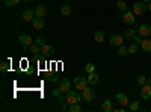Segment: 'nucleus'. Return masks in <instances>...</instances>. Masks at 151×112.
Masks as SVG:
<instances>
[{
  "instance_id": "nucleus-10",
  "label": "nucleus",
  "mask_w": 151,
  "mask_h": 112,
  "mask_svg": "<svg viewBox=\"0 0 151 112\" xmlns=\"http://www.w3.org/2000/svg\"><path fill=\"white\" fill-rule=\"evenodd\" d=\"M59 88H60V91L62 92H68L70 90H71V82L68 80V79H60V82H59Z\"/></svg>"
},
{
  "instance_id": "nucleus-5",
  "label": "nucleus",
  "mask_w": 151,
  "mask_h": 112,
  "mask_svg": "<svg viewBox=\"0 0 151 112\" xmlns=\"http://www.w3.org/2000/svg\"><path fill=\"white\" fill-rule=\"evenodd\" d=\"M109 43H110L112 47H119V46H122V44H124V35H119V33L112 35Z\"/></svg>"
},
{
  "instance_id": "nucleus-33",
  "label": "nucleus",
  "mask_w": 151,
  "mask_h": 112,
  "mask_svg": "<svg viewBox=\"0 0 151 112\" xmlns=\"http://www.w3.org/2000/svg\"><path fill=\"white\" fill-rule=\"evenodd\" d=\"M8 68H9L8 62H2V64H0V70H2V71H8Z\"/></svg>"
},
{
  "instance_id": "nucleus-1",
  "label": "nucleus",
  "mask_w": 151,
  "mask_h": 112,
  "mask_svg": "<svg viewBox=\"0 0 151 112\" xmlns=\"http://www.w3.org/2000/svg\"><path fill=\"white\" fill-rule=\"evenodd\" d=\"M82 98H83L85 102H88V103L94 102V98H95V91H94V88H92V85H91V86H86V88L82 91Z\"/></svg>"
},
{
  "instance_id": "nucleus-16",
  "label": "nucleus",
  "mask_w": 151,
  "mask_h": 112,
  "mask_svg": "<svg viewBox=\"0 0 151 112\" xmlns=\"http://www.w3.org/2000/svg\"><path fill=\"white\" fill-rule=\"evenodd\" d=\"M88 83L89 85H97L98 83V74L94 71V73H89V76H88Z\"/></svg>"
},
{
  "instance_id": "nucleus-9",
  "label": "nucleus",
  "mask_w": 151,
  "mask_h": 112,
  "mask_svg": "<svg viewBox=\"0 0 151 112\" xmlns=\"http://www.w3.org/2000/svg\"><path fill=\"white\" fill-rule=\"evenodd\" d=\"M18 40H20V43L24 46V48H27V47L32 44V41H33V40L30 38V35H27V33H21Z\"/></svg>"
},
{
  "instance_id": "nucleus-22",
  "label": "nucleus",
  "mask_w": 151,
  "mask_h": 112,
  "mask_svg": "<svg viewBox=\"0 0 151 112\" xmlns=\"http://www.w3.org/2000/svg\"><path fill=\"white\" fill-rule=\"evenodd\" d=\"M29 50H30V53H33V55L41 53V46H38V44L35 43V44H32V46L29 47Z\"/></svg>"
},
{
  "instance_id": "nucleus-3",
  "label": "nucleus",
  "mask_w": 151,
  "mask_h": 112,
  "mask_svg": "<svg viewBox=\"0 0 151 112\" xmlns=\"http://www.w3.org/2000/svg\"><path fill=\"white\" fill-rule=\"evenodd\" d=\"M122 23L124 24H127V26H133L134 24V20H136V17H134V12L133 11H125L124 14H122Z\"/></svg>"
},
{
  "instance_id": "nucleus-23",
  "label": "nucleus",
  "mask_w": 151,
  "mask_h": 112,
  "mask_svg": "<svg viewBox=\"0 0 151 112\" xmlns=\"http://www.w3.org/2000/svg\"><path fill=\"white\" fill-rule=\"evenodd\" d=\"M68 111L70 112H82V106L79 103H73V105H70V109Z\"/></svg>"
},
{
  "instance_id": "nucleus-12",
  "label": "nucleus",
  "mask_w": 151,
  "mask_h": 112,
  "mask_svg": "<svg viewBox=\"0 0 151 112\" xmlns=\"http://www.w3.org/2000/svg\"><path fill=\"white\" fill-rule=\"evenodd\" d=\"M35 15L36 17H45V14H47V8H45V5H38V6H35Z\"/></svg>"
},
{
  "instance_id": "nucleus-14",
  "label": "nucleus",
  "mask_w": 151,
  "mask_h": 112,
  "mask_svg": "<svg viewBox=\"0 0 151 112\" xmlns=\"http://www.w3.org/2000/svg\"><path fill=\"white\" fill-rule=\"evenodd\" d=\"M33 15H35V11L33 9H26V11L23 12V20L24 21H32L35 18Z\"/></svg>"
},
{
  "instance_id": "nucleus-18",
  "label": "nucleus",
  "mask_w": 151,
  "mask_h": 112,
  "mask_svg": "<svg viewBox=\"0 0 151 112\" xmlns=\"http://www.w3.org/2000/svg\"><path fill=\"white\" fill-rule=\"evenodd\" d=\"M94 40H95V43H103L104 41V30H97L94 35Z\"/></svg>"
},
{
  "instance_id": "nucleus-15",
  "label": "nucleus",
  "mask_w": 151,
  "mask_h": 112,
  "mask_svg": "<svg viewBox=\"0 0 151 112\" xmlns=\"http://www.w3.org/2000/svg\"><path fill=\"white\" fill-rule=\"evenodd\" d=\"M116 102H118L121 106H125V105L129 103V98H127V95L122 94V92H116Z\"/></svg>"
},
{
  "instance_id": "nucleus-8",
  "label": "nucleus",
  "mask_w": 151,
  "mask_h": 112,
  "mask_svg": "<svg viewBox=\"0 0 151 112\" xmlns=\"http://www.w3.org/2000/svg\"><path fill=\"white\" fill-rule=\"evenodd\" d=\"M32 26H33V29H36V30L44 29V20H42V17H36V15H35V18L32 20Z\"/></svg>"
},
{
  "instance_id": "nucleus-13",
  "label": "nucleus",
  "mask_w": 151,
  "mask_h": 112,
  "mask_svg": "<svg viewBox=\"0 0 151 112\" xmlns=\"http://www.w3.org/2000/svg\"><path fill=\"white\" fill-rule=\"evenodd\" d=\"M41 53L45 55V56L53 55L55 53V47L53 46H48V44H44V46H41Z\"/></svg>"
},
{
  "instance_id": "nucleus-4",
  "label": "nucleus",
  "mask_w": 151,
  "mask_h": 112,
  "mask_svg": "<svg viewBox=\"0 0 151 112\" xmlns=\"http://www.w3.org/2000/svg\"><path fill=\"white\" fill-rule=\"evenodd\" d=\"M148 9V6L145 5V2H136L134 5H133V12H134V15H142L144 12Z\"/></svg>"
},
{
  "instance_id": "nucleus-25",
  "label": "nucleus",
  "mask_w": 151,
  "mask_h": 112,
  "mask_svg": "<svg viewBox=\"0 0 151 112\" xmlns=\"http://www.w3.org/2000/svg\"><path fill=\"white\" fill-rule=\"evenodd\" d=\"M60 12H62V15H70V14H71V8H70V5H62Z\"/></svg>"
},
{
  "instance_id": "nucleus-2",
  "label": "nucleus",
  "mask_w": 151,
  "mask_h": 112,
  "mask_svg": "<svg viewBox=\"0 0 151 112\" xmlns=\"http://www.w3.org/2000/svg\"><path fill=\"white\" fill-rule=\"evenodd\" d=\"M82 100V95L79 94V91L76 90H70L67 92V103L68 105H73V103H79Z\"/></svg>"
},
{
  "instance_id": "nucleus-17",
  "label": "nucleus",
  "mask_w": 151,
  "mask_h": 112,
  "mask_svg": "<svg viewBox=\"0 0 151 112\" xmlns=\"http://www.w3.org/2000/svg\"><path fill=\"white\" fill-rule=\"evenodd\" d=\"M141 47H142V50H144V52H147V53H151V40H150V38H147V40H142V44H141Z\"/></svg>"
},
{
  "instance_id": "nucleus-20",
  "label": "nucleus",
  "mask_w": 151,
  "mask_h": 112,
  "mask_svg": "<svg viewBox=\"0 0 151 112\" xmlns=\"http://www.w3.org/2000/svg\"><path fill=\"white\" fill-rule=\"evenodd\" d=\"M101 109H103L104 112H110V111H113V108H112V102H110V100H106V102H103V106H101Z\"/></svg>"
},
{
  "instance_id": "nucleus-37",
  "label": "nucleus",
  "mask_w": 151,
  "mask_h": 112,
  "mask_svg": "<svg viewBox=\"0 0 151 112\" xmlns=\"http://www.w3.org/2000/svg\"><path fill=\"white\" fill-rule=\"evenodd\" d=\"M147 6H148V11H151V0L148 2V5H147Z\"/></svg>"
},
{
  "instance_id": "nucleus-35",
  "label": "nucleus",
  "mask_w": 151,
  "mask_h": 112,
  "mask_svg": "<svg viewBox=\"0 0 151 112\" xmlns=\"http://www.w3.org/2000/svg\"><path fill=\"white\" fill-rule=\"evenodd\" d=\"M52 94H53V97H59V95L62 94V91H60V88H59V90H55Z\"/></svg>"
},
{
  "instance_id": "nucleus-32",
  "label": "nucleus",
  "mask_w": 151,
  "mask_h": 112,
  "mask_svg": "<svg viewBox=\"0 0 151 112\" xmlns=\"http://www.w3.org/2000/svg\"><path fill=\"white\" fill-rule=\"evenodd\" d=\"M133 41H134V43H137V44L141 46V44H142V36H141V35H134V38H133Z\"/></svg>"
},
{
  "instance_id": "nucleus-19",
  "label": "nucleus",
  "mask_w": 151,
  "mask_h": 112,
  "mask_svg": "<svg viewBox=\"0 0 151 112\" xmlns=\"http://www.w3.org/2000/svg\"><path fill=\"white\" fill-rule=\"evenodd\" d=\"M118 55H119L121 58L127 56V55H129V47H125L124 44H122V46H119V47H118Z\"/></svg>"
},
{
  "instance_id": "nucleus-34",
  "label": "nucleus",
  "mask_w": 151,
  "mask_h": 112,
  "mask_svg": "<svg viewBox=\"0 0 151 112\" xmlns=\"http://www.w3.org/2000/svg\"><path fill=\"white\" fill-rule=\"evenodd\" d=\"M47 80H48V82H56V80H58V77L55 76V74H48V77H47Z\"/></svg>"
},
{
  "instance_id": "nucleus-29",
  "label": "nucleus",
  "mask_w": 151,
  "mask_h": 112,
  "mask_svg": "<svg viewBox=\"0 0 151 112\" xmlns=\"http://www.w3.org/2000/svg\"><path fill=\"white\" fill-rule=\"evenodd\" d=\"M139 105H141V102L139 100H133L132 102V105H130V111H137V109H139Z\"/></svg>"
},
{
  "instance_id": "nucleus-24",
  "label": "nucleus",
  "mask_w": 151,
  "mask_h": 112,
  "mask_svg": "<svg viewBox=\"0 0 151 112\" xmlns=\"http://www.w3.org/2000/svg\"><path fill=\"white\" fill-rule=\"evenodd\" d=\"M137 48H139V44H137V43L130 44V46H129V53H130V55H134V53L137 52Z\"/></svg>"
},
{
  "instance_id": "nucleus-21",
  "label": "nucleus",
  "mask_w": 151,
  "mask_h": 112,
  "mask_svg": "<svg viewBox=\"0 0 151 112\" xmlns=\"http://www.w3.org/2000/svg\"><path fill=\"white\" fill-rule=\"evenodd\" d=\"M134 35H136V32H134L133 29H125V32H124V38L133 40V38H134Z\"/></svg>"
},
{
  "instance_id": "nucleus-30",
  "label": "nucleus",
  "mask_w": 151,
  "mask_h": 112,
  "mask_svg": "<svg viewBox=\"0 0 151 112\" xmlns=\"http://www.w3.org/2000/svg\"><path fill=\"white\" fill-rule=\"evenodd\" d=\"M35 43H36L38 46H44V44H45V38H44V36H38V38L35 40Z\"/></svg>"
},
{
  "instance_id": "nucleus-28",
  "label": "nucleus",
  "mask_w": 151,
  "mask_h": 112,
  "mask_svg": "<svg viewBox=\"0 0 151 112\" xmlns=\"http://www.w3.org/2000/svg\"><path fill=\"white\" fill-rule=\"evenodd\" d=\"M136 83H137V85H141V86L145 85V83H147V77L142 76V74H141V76H137V77H136Z\"/></svg>"
},
{
  "instance_id": "nucleus-31",
  "label": "nucleus",
  "mask_w": 151,
  "mask_h": 112,
  "mask_svg": "<svg viewBox=\"0 0 151 112\" xmlns=\"http://www.w3.org/2000/svg\"><path fill=\"white\" fill-rule=\"evenodd\" d=\"M5 3H6L8 6H15V5L20 3V0H5Z\"/></svg>"
},
{
  "instance_id": "nucleus-7",
  "label": "nucleus",
  "mask_w": 151,
  "mask_h": 112,
  "mask_svg": "<svg viewBox=\"0 0 151 112\" xmlns=\"http://www.w3.org/2000/svg\"><path fill=\"white\" fill-rule=\"evenodd\" d=\"M137 33L141 36H151V26L150 24H141L137 27Z\"/></svg>"
},
{
  "instance_id": "nucleus-11",
  "label": "nucleus",
  "mask_w": 151,
  "mask_h": 112,
  "mask_svg": "<svg viewBox=\"0 0 151 112\" xmlns=\"http://www.w3.org/2000/svg\"><path fill=\"white\" fill-rule=\"evenodd\" d=\"M141 97H142V98H145V100L151 97V85H150V83L142 85V90H141Z\"/></svg>"
},
{
  "instance_id": "nucleus-36",
  "label": "nucleus",
  "mask_w": 151,
  "mask_h": 112,
  "mask_svg": "<svg viewBox=\"0 0 151 112\" xmlns=\"http://www.w3.org/2000/svg\"><path fill=\"white\" fill-rule=\"evenodd\" d=\"M70 109V106H67V105H62L60 106V111H68Z\"/></svg>"
},
{
  "instance_id": "nucleus-39",
  "label": "nucleus",
  "mask_w": 151,
  "mask_h": 112,
  "mask_svg": "<svg viewBox=\"0 0 151 112\" xmlns=\"http://www.w3.org/2000/svg\"><path fill=\"white\" fill-rule=\"evenodd\" d=\"M23 2H29V0H23Z\"/></svg>"
},
{
  "instance_id": "nucleus-26",
  "label": "nucleus",
  "mask_w": 151,
  "mask_h": 112,
  "mask_svg": "<svg viewBox=\"0 0 151 112\" xmlns=\"http://www.w3.org/2000/svg\"><path fill=\"white\" fill-rule=\"evenodd\" d=\"M116 8H118L119 11H124V12H125V11H127V3H125L124 0H119V2L116 3Z\"/></svg>"
},
{
  "instance_id": "nucleus-6",
  "label": "nucleus",
  "mask_w": 151,
  "mask_h": 112,
  "mask_svg": "<svg viewBox=\"0 0 151 112\" xmlns=\"http://www.w3.org/2000/svg\"><path fill=\"white\" fill-rule=\"evenodd\" d=\"M88 85H89V83H88V77H82V76H77V77H76L74 79V86H76V88H77V90H85L86 88V86Z\"/></svg>"
},
{
  "instance_id": "nucleus-27",
  "label": "nucleus",
  "mask_w": 151,
  "mask_h": 112,
  "mask_svg": "<svg viewBox=\"0 0 151 112\" xmlns=\"http://www.w3.org/2000/svg\"><path fill=\"white\" fill-rule=\"evenodd\" d=\"M85 70H86L88 74H89V73H94V71H95V65L92 64V62H89V64H86V65H85Z\"/></svg>"
},
{
  "instance_id": "nucleus-38",
  "label": "nucleus",
  "mask_w": 151,
  "mask_h": 112,
  "mask_svg": "<svg viewBox=\"0 0 151 112\" xmlns=\"http://www.w3.org/2000/svg\"><path fill=\"white\" fill-rule=\"evenodd\" d=\"M142 2H150V0H142Z\"/></svg>"
}]
</instances>
